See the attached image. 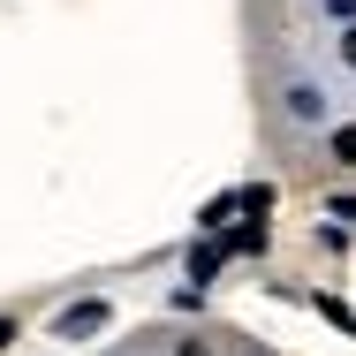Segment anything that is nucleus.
Instances as JSON below:
<instances>
[{
	"label": "nucleus",
	"mask_w": 356,
	"mask_h": 356,
	"mask_svg": "<svg viewBox=\"0 0 356 356\" xmlns=\"http://www.w3.org/2000/svg\"><path fill=\"white\" fill-rule=\"evenodd\" d=\"M91 326H106V303H76L69 311V334H91Z\"/></svg>",
	"instance_id": "nucleus-1"
},
{
	"label": "nucleus",
	"mask_w": 356,
	"mask_h": 356,
	"mask_svg": "<svg viewBox=\"0 0 356 356\" xmlns=\"http://www.w3.org/2000/svg\"><path fill=\"white\" fill-rule=\"evenodd\" d=\"M334 159H341V167H356V122H349V129H334Z\"/></svg>",
	"instance_id": "nucleus-2"
},
{
	"label": "nucleus",
	"mask_w": 356,
	"mask_h": 356,
	"mask_svg": "<svg viewBox=\"0 0 356 356\" xmlns=\"http://www.w3.org/2000/svg\"><path fill=\"white\" fill-rule=\"evenodd\" d=\"M341 61H349V69H356V31H341Z\"/></svg>",
	"instance_id": "nucleus-3"
},
{
	"label": "nucleus",
	"mask_w": 356,
	"mask_h": 356,
	"mask_svg": "<svg viewBox=\"0 0 356 356\" xmlns=\"http://www.w3.org/2000/svg\"><path fill=\"white\" fill-rule=\"evenodd\" d=\"M8 341H15V326H8V318H0V349H8Z\"/></svg>",
	"instance_id": "nucleus-4"
}]
</instances>
